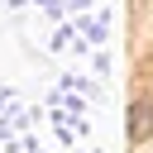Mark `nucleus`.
<instances>
[{
    "mask_svg": "<svg viewBox=\"0 0 153 153\" xmlns=\"http://www.w3.org/2000/svg\"><path fill=\"white\" fill-rule=\"evenodd\" d=\"M148 129H153V105H134L129 110V139H148Z\"/></svg>",
    "mask_w": 153,
    "mask_h": 153,
    "instance_id": "f257e3e1",
    "label": "nucleus"
}]
</instances>
